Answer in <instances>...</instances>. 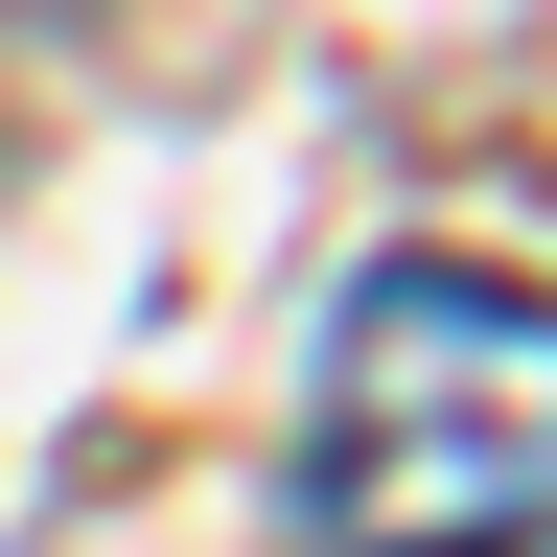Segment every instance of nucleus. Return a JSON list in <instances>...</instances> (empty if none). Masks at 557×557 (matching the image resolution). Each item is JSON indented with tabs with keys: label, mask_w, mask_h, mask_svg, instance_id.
Returning a JSON list of instances; mask_svg holds the SVG:
<instances>
[{
	"label": "nucleus",
	"mask_w": 557,
	"mask_h": 557,
	"mask_svg": "<svg viewBox=\"0 0 557 557\" xmlns=\"http://www.w3.org/2000/svg\"><path fill=\"white\" fill-rule=\"evenodd\" d=\"M557 511V302L511 256H372L325 325L302 534L325 557H534Z\"/></svg>",
	"instance_id": "1"
}]
</instances>
